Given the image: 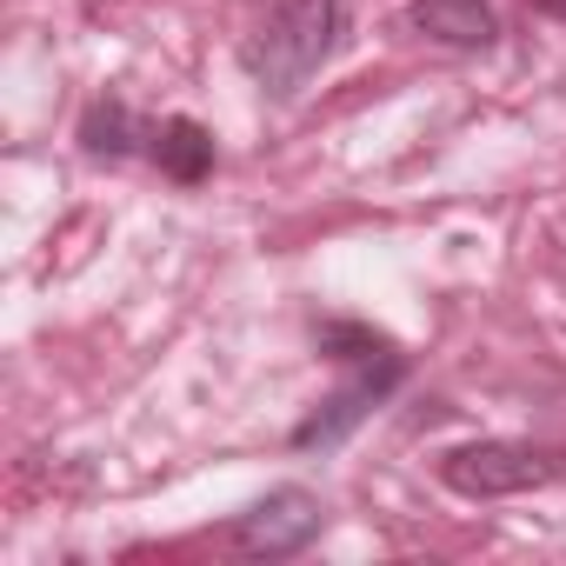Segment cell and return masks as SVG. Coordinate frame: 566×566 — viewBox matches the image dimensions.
<instances>
[{
  "label": "cell",
  "instance_id": "1",
  "mask_svg": "<svg viewBox=\"0 0 566 566\" xmlns=\"http://www.w3.org/2000/svg\"><path fill=\"white\" fill-rule=\"evenodd\" d=\"M354 0H266L253 34L240 41V67L266 101H294L347 41Z\"/></svg>",
  "mask_w": 566,
  "mask_h": 566
},
{
  "label": "cell",
  "instance_id": "2",
  "mask_svg": "<svg viewBox=\"0 0 566 566\" xmlns=\"http://www.w3.org/2000/svg\"><path fill=\"white\" fill-rule=\"evenodd\" d=\"M553 480H566V453L533 447V440H473V447L440 453V486H453L460 500H506V493H533Z\"/></svg>",
  "mask_w": 566,
  "mask_h": 566
},
{
  "label": "cell",
  "instance_id": "3",
  "mask_svg": "<svg viewBox=\"0 0 566 566\" xmlns=\"http://www.w3.org/2000/svg\"><path fill=\"white\" fill-rule=\"evenodd\" d=\"M321 500L307 493V486H280V493H266V500H253L240 520H233V546L240 553H253V559H287V553H301L314 533H321Z\"/></svg>",
  "mask_w": 566,
  "mask_h": 566
},
{
  "label": "cell",
  "instance_id": "4",
  "mask_svg": "<svg viewBox=\"0 0 566 566\" xmlns=\"http://www.w3.org/2000/svg\"><path fill=\"white\" fill-rule=\"evenodd\" d=\"M407 21H413L427 41L453 48V54H480V48H493V41H500V14H493V0H413Z\"/></svg>",
  "mask_w": 566,
  "mask_h": 566
},
{
  "label": "cell",
  "instance_id": "5",
  "mask_svg": "<svg viewBox=\"0 0 566 566\" xmlns=\"http://www.w3.org/2000/svg\"><path fill=\"white\" fill-rule=\"evenodd\" d=\"M147 140H154V160H160V174H174L180 187H193V180H207V167H213V134H207L200 120H187V114H174V120H160V127H147Z\"/></svg>",
  "mask_w": 566,
  "mask_h": 566
},
{
  "label": "cell",
  "instance_id": "6",
  "mask_svg": "<svg viewBox=\"0 0 566 566\" xmlns=\"http://www.w3.org/2000/svg\"><path fill=\"white\" fill-rule=\"evenodd\" d=\"M539 14H553V21H566V0H533Z\"/></svg>",
  "mask_w": 566,
  "mask_h": 566
}]
</instances>
